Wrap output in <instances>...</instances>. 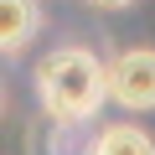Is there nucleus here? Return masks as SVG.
<instances>
[{
  "label": "nucleus",
  "instance_id": "f03ea898",
  "mask_svg": "<svg viewBox=\"0 0 155 155\" xmlns=\"http://www.w3.org/2000/svg\"><path fill=\"white\" fill-rule=\"evenodd\" d=\"M109 98L129 114L155 109V47H129L109 62Z\"/></svg>",
  "mask_w": 155,
  "mask_h": 155
},
{
  "label": "nucleus",
  "instance_id": "20e7f679",
  "mask_svg": "<svg viewBox=\"0 0 155 155\" xmlns=\"http://www.w3.org/2000/svg\"><path fill=\"white\" fill-rule=\"evenodd\" d=\"M93 155H155V140L140 129V124H114L98 134Z\"/></svg>",
  "mask_w": 155,
  "mask_h": 155
},
{
  "label": "nucleus",
  "instance_id": "39448f33",
  "mask_svg": "<svg viewBox=\"0 0 155 155\" xmlns=\"http://www.w3.org/2000/svg\"><path fill=\"white\" fill-rule=\"evenodd\" d=\"M88 5H98V11H124V5H134V0H88Z\"/></svg>",
  "mask_w": 155,
  "mask_h": 155
},
{
  "label": "nucleus",
  "instance_id": "f257e3e1",
  "mask_svg": "<svg viewBox=\"0 0 155 155\" xmlns=\"http://www.w3.org/2000/svg\"><path fill=\"white\" fill-rule=\"evenodd\" d=\"M36 98H41V109L57 124H83L109 98V67L93 52H83V47L52 52L36 67Z\"/></svg>",
  "mask_w": 155,
  "mask_h": 155
},
{
  "label": "nucleus",
  "instance_id": "7ed1b4c3",
  "mask_svg": "<svg viewBox=\"0 0 155 155\" xmlns=\"http://www.w3.org/2000/svg\"><path fill=\"white\" fill-rule=\"evenodd\" d=\"M41 26V11L36 0H0V47H5V57H16Z\"/></svg>",
  "mask_w": 155,
  "mask_h": 155
}]
</instances>
